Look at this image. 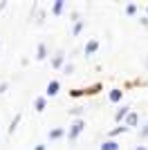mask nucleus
I'll return each instance as SVG.
<instances>
[{
	"label": "nucleus",
	"instance_id": "obj_5",
	"mask_svg": "<svg viewBox=\"0 0 148 150\" xmlns=\"http://www.w3.org/2000/svg\"><path fill=\"white\" fill-rule=\"evenodd\" d=\"M121 96H123V92H121V90H112V92H110V101H112V103L121 101Z\"/></svg>",
	"mask_w": 148,
	"mask_h": 150
},
{
	"label": "nucleus",
	"instance_id": "obj_13",
	"mask_svg": "<svg viewBox=\"0 0 148 150\" xmlns=\"http://www.w3.org/2000/svg\"><path fill=\"white\" fill-rule=\"evenodd\" d=\"M52 11H54V13H61V11H63V2H61V0L54 5V9H52Z\"/></svg>",
	"mask_w": 148,
	"mask_h": 150
},
{
	"label": "nucleus",
	"instance_id": "obj_14",
	"mask_svg": "<svg viewBox=\"0 0 148 150\" xmlns=\"http://www.w3.org/2000/svg\"><path fill=\"white\" fill-rule=\"evenodd\" d=\"M126 11H128V13H135L137 7H135V5H128V7H126Z\"/></svg>",
	"mask_w": 148,
	"mask_h": 150
},
{
	"label": "nucleus",
	"instance_id": "obj_12",
	"mask_svg": "<svg viewBox=\"0 0 148 150\" xmlns=\"http://www.w3.org/2000/svg\"><path fill=\"white\" fill-rule=\"evenodd\" d=\"M18 121H20V114H16V119H14V121H11V125H9V132H14V130H16Z\"/></svg>",
	"mask_w": 148,
	"mask_h": 150
},
{
	"label": "nucleus",
	"instance_id": "obj_9",
	"mask_svg": "<svg viewBox=\"0 0 148 150\" xmlns=\"http://www.w3.org/2000/svg\"><path fill=\"white\" fill-rule=\"evenodd\" d=\"M137 114H128V119H126V125H137Z\"/></svg>",
	"mask_w": 148,
	"mask_h": 150
},
{
	"label": "nucleus",
	"instance_id": "obj_2",
	"mask_svg": "<svg viewBox=\"0 0 148 150\" xmlns=\"http://www.w3.org/2000/svg\"><path fill=\"white\" fill-rule=\"evenodd\" d=\"M45 92H47V96H54V94H58V81H49Z\"/></svg>",
	"mask_w": 148,
	"mask_h": 150
},
{
	"label": "nucleus",
	"instance_id": "obj_3",
	"mask_svg": "<svg viewBox=\"0 0 148 150\" xmlns=\"http://www.w3.org/2000/svg\"><path fill=\"white\" fill-rule=\"evenodd\" d=\"M97 50H99V40H90V43L85 45V54H94Z\"/></svg>",
	"mask_w": 148,
	"mask_h": 150
},
{
	"label": "nucleus",
	"instance_id": "obj_15",
	"mask_svg": "<svg viewBox=\"0 0 148 150\" xmlns=\"http://www.w3.org/2000/svg\"><path fill=\"white\" fill-rule=\"evenodd\" d=\"M142 137H148V125H146V128L142 130Z\"/></svg>",
	"mask_w": 148,
	"mask_h": 150
},
{
	"label": "nucleus",
	"instance_id": "obj_8",
	"mask_svg": "<svg viewBox=\"0 0 148 150\" xmlns=\"http://www.w3.org/2000/svg\"><path fill=\"white\" fill-rule=\"evenodd\" d=\"M63 137V130L61 128H56V130H49V139H61Z\"/></svg>",
	"mask_w": 148,
	"mask_h": 150
},
{
	"label": "nucleus",
	"instance_id": "obj_10",
	"mask_svg": "<svg viewBox=\"0 0 148 150\" xmlns=\"http://www.w3.org/2000/svg\"><path fill=\"white\" fill-rule=\"evenodd\" d=\"M61 63H63V54H56L54 61H52V65H54V67H61Z\"/></svg>",
	"mask_w": 148,
	"mask_h": 150
},
{
	"label": "nucleus",
	"instance_id": "obj_11",
	"mask_svg": "<svg viewBox=\"0 0 148 150\" xmlns=\"http://www.w3.org/2000/svg\"><path fill=\"white\" fill-rule=\"evenodd\" d=\"M36 110H38V112H43V110H45V99H36Z\"/></svg>",
	"mask_w": 148,
	"mask_h": 150
},
{
	"label": "nucleus",
	"instance_id": "obj_17",
	"mask_svg": "<svg viewBox=\"0 0 148 150\" xmlns=\"http://www.w3.org/2000/svg\"><path fill=\"white\" fill-rule=\"evenodd\" d=\"M135 150H146V148H144V146H137V148Z\"/></svg>",
	"mask_w": 148,
	"mask_h": 150
},
{
	"label": "nucleus",
	"instance_id": "obj_6",
	"mask_svg": "<svg viewBox=\"0 0 148 150\" xmlns=\"http://www.w3.org/2000/svg\"><path fill=\"white\" fill-rule=\"evenodd\" d=\"M45 56H47V50H45V45H38V54H36V58H38V61H43Z\"/></svg>",
	"mask_w": 148,
	"mask_h": 150
},
{
	"label": "nucleus",
	"instance_id": "obj_16",
	"mask_svg": "<svg viewBox=\"0 0 148 150\" xmlns=\"http://www.w3.org/2000/svg\"><path fill=\"white\" fill-rule=\"evenodd\" d=\"M34 150H45V146H38V148H34Z\"/></svg>",
	"mask_w": 148,
	"mask_h": 150
},
{
	"label": "nucleus",
	"instance_id": "obj_4",
	"mask_svg": "<svg viewBox=\"0 0 148 150\" xmlns=\"http://www.w3.org/2000/svg\"><path fill=\"white\" fill-rule=\"evenodd\" d=\"M101 150H119V144L117 141H105V144H101Z\"/></svg>",
	"mask_w": 148,
	"mask_h": 150
},
{
	"label": "nucleus",
	"instance_id": "obj_1",
	"mask_svg": "<svg viewBox=\"0 0 148 150\" xmlns=\"http://www.w3.org/2000/svg\"><path fill=\"white\" fill-rule=\"evenodd\" d=\"M83 128H85V123H83L81 119H76V121H74V123H72V130H70V134H68V137H70V141H74V139L79 137Z\"/></svg>",
	"mask_w": 148,
	"mask_h": 150
},
{
	"label": "nucleus",
	"instance_id": "obj_7",
	"mask_svg": "<svg viewBox=\"0 0 148 150\" xmlns=\"http://www.w3.org/2000/svg\"><path fill=\"white\" fill-rule=\"evenodd\" d=\"M126 114H128V105H123V108H121V110H119V112H117V114H115V119H117V121H121V119H123V117H126Z\"/></svg>",
	"mask_w": 148,
	"mask_h": 150
}]
</instances>
